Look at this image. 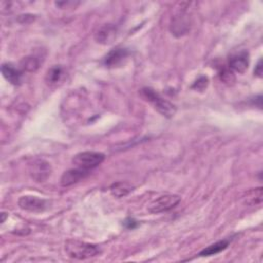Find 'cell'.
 Listing matches in <instances>:
<instances>
[{
  "mask_svg": "<svg viewBox=\"0 0 263 263\" xmlns=\"http://www.w3.org/2000/svg\"><path fill=\"white\" fill-rule=\"evenodd\" d=\"M254 73H255V75H257V76H261V74H262V61L261 60H259V62H258V64H257V66H256V68H255V70H254Z\"/></svg>",
  "mask_w": 263,
  "mask_h": 263,
  "instance_id": "20",
  "label": "cell"
},
{
  "mask_svg": "<svg viewBox=\"0 0 263 263\" xmlns=\"http://www.w3.org/2000/svg\"><path fill=\"white\" fill-rule=\"evenodd\" d=\"M65 252L70 258L85 260L92 258L101 253L98 246L81 241L78 239H68L65 242Z\"/></svg>",
  "mask_w": 263,
  "mask_h": 263,
  "instance_id": "1",
  "label": "cell"
},
{
  "mask_svg": "<svg viewBox=\"0 0 263 263\" xmlns=\"http://www.w3.org/2000/svg\"><path fill=\"white\" fill-rule=\"evenodd\" d=\"M190 29V20L189 15L185 11H180L178 14H176L171 23L170 30L172 34L176 37H181Z\"/></svg>",
  "mask_w": 263,
  "mask_h": 263,
  "instance_id": "6",
  "label": "cell"
},
{
  "mask_svg": "<svg viewBox=\"0 0 263 263\" xmlns=\"http://www.w3.org/2000/svg\"><path fill=\"white\" fill-rule=\"evenodd\" d=\"M228 240H220L217 241L209 247H206L205 249H203L200 253L199 256L201 257H205V256H212V255H216L222 251H224L227 247H228Z\"/></svg>",
  "mask_w": 263,
  "mask_h": 263,
  "instance_id": "15",
  "label": "cell"
},
{
  "mask_svg": "<svg viewBox=\"0 0 263 263\" xmlns=\"http://www.w3.org/2000/svg\"><path fill=\"white\" fill-rule=\"evenodd\" d=\"M17 203L22 210L32 212V213L42 212L48 205L45 199L38 198L37 196H31V195H25L20 197Z\"/></svg>",
  "mask_w": 263,
  "mask_h": 263,
  "instance_id": "7",
  "label": "cell"
},
{
  "mask_svg": "<svg viewBox=\"0 0 263 263\" xmlns=\"http://www.w3.org/2000/svg\"><path fill=\"white\" fill-rule=\"evenodd\" d=\"M88 174H89V171L82 170L79 167L68 170L61 177V185L64 187L71 186V185L83 180L85 177L88 176Z\"/></svg>",
  "mask_w": 263,
  "mask_h": 263,
  "instance_id": "8",
  "label": "cell"
},
{
  "mask_svg": "<svg viewBox=\"0 0 263 263\" xmlns=\"http://www.w3.org/2000/svg\"><path fill=\"white\" fill-rule=\"evenodd\" d=\"M142 95L163 116L172 117L176 113V107L168 101L161 98L159 96V93H157L154 89H152L150 87H145L142 89Z\"/></svg>",
  "mask_w": 263,
  "mask_h": 263,
  "instance_id": "2",
  "label": "cell"
},
{
  "mask_svg": "<svg viewBox=\"0 0 263 263\" xmlns=\"http://www.w3.org/2000/svg\"><path fill=\"white\" fill-rule=\"evenodd\" d=\"M208 85V78L204 76H201L200 78H198L195 83L192 85L193 88H196L198 90H202L203 88H205Z\"/></svg>",
  "mask_w": 263,
  "mask_h": 263,
  "instance_id": "19",
  "label": "cell"
},
{
  "mask_svg": "<svg viewBox=\"0 0 263 263\" xmlns=\"http://www.w3.org/2000/svg\"><path fill=\"white\" fill-rule=\"evenodd\" d=\"M1 216H2V218H1V222L3 223V222H4V220H5V213H2V214H1Z\"/></svg>",
  "mask_w": 263,
  "mask_h": 263,
  "instance_id": "21",
  "label": "cell"
},
{
  "mask_svg": "<svg viewBox=\"0 0 263 263\" xmlns=\"http://www.w3.org/2000/svg\"><path fill=\"white\" fill-rule=\"evenodd\" d=\"M63 74H64V71H63L62 67L53 66L47 71L46 76H45V80H46L47 84H50V85L55 84L62 79Z\"/></svg>",
  "mask_w": 263,
  "mask_h": 263,
  "instance_id": "16",
  "label": "cell"
},
{
  "mask_svg": "<svg viewBox=\"0 0 263 263\" xmlns=\"http://www.w3.org/2000/svg\"><path fill=\"white\" fill-rule=\"evenodd\" d=\"M1 72L4 78L13 85L21 84L22 81V72L14 68L10 64H3L1 67Z\"/></svg>",
  "mask_w": 263,
  "mask_h": 263,
  "instance_id": "12",
  "label": "cell"
},
{
  "mask_svg": "<svg viewBox=\"0 0 263 263\" xmlns=\"http://www.w3.org/2000/svg\"><path fill=\"white\" fill-rule=\"evenodd\" d=\"M104 159H105V155L101 152L83 151V152L77 153L73 157L72 161L77 167L89 171L100 165L104 161Z\"/></svg>",
  "mask_w": 263,
  "mask_h": 263,
  "instance_id": "3",
  "label": "cell"
},
{
  "mask_svg": "<svg viewBox=\"0 0 263 263\" xmlns=\"http://www.w3.org/2000/svg\"><path fill=\"white\" fill-rule=\"evenodd\" d=\"M181 201V197L177 194H165L154 199L149 204V212L153 214L167 212L174 209Z\"/></svg>",
  "mask_w": 263,
  "mask_h": 263,
  "instance_id": "4",
  "label": "cell"
},
{
  "mask_svg": "<svg viewBox=\"0 0 263 263\" xmlns=\"http://www.w3.org/2000/svg\"><path fill=\"white\" fill-rule=\"evenodd\" d=\"M134 190V186L128 182H116L110 186V192L115 197H123Z\"/></svg>",
  "mask_w": 263,
  "mask_h": 263,
  "instance_id": "13",
  "label": "cell"
},
{
  "mask_svg": "<svg viewBox=\"0 0 263 263\" xmlns=\"http://www.w3.org/2000/svg\"><path fill=\"white\" fill-rule=\"evenodd\" d=\"M229 67L238 73H245L249 67V54L247 51H239L229 58Z\"/></svg>",
  "mask_w": 263,
  "mask_h": 263,
  "instance_id": "10",
  "label": "cell"
},
{
  "mask_svg": "<svg viewBox=\"0 0 263 263\" xmlns=\"http://www.w3.org/2000/svg\"><path fill=\"white\" fill-rule=\"evenodd\" d=\"M220 77L226 83H230L234 80V76H233L232 72L230 70H227V69L222 70V72L220 73Z\"/></svg>",
  "mask_w": 263,
  "mask_h": 263,
  "instance_id": "18",
  "label": "cell"
},
{
  "mask_svg": "<svg viewBox=\"0 0 263 263\" xmlns=\"http://www.w3.org/2000/svg\"><path fill=\"white\" fill-rule=\"evenodd\" d=\"M29 173L36 182H44L51 174L50 164L43 159H36L29 165Z\"/></svg>",
  "mask_w": 263,
  "mask_h": 263,
  "instance_id": "5",
  "label": "cell"
},
{
  "mask_svg": "<svg viewBox=\"0 0 263 263\" xmlns=\"http://www.w3.org/2000/svg\"><path fill=\"white\" fill-rule=\"evenodd\" d=\"M262 197H263V189L262 187H257L247 192V194L243 197V201L248 205H258L262 202Z\"/></svg>",
  "mask_w": 263,
  "mask_h": 263,
  "instance_id": "14",
  "label": "cell"
},
{
  "mask_svg": "<svg viewBox=\"0 0 263 263\" xmlns=\"http://www.w3.org/2000/svg\"><path fill=\"white\" fill-rule=\"evenodd\" d=\"M127 57H128V50L126 48H115V49H112L105 57L104 64L109 68L117 67L121 65Z\"/></svg>",
  "mask_w": 263,
  "mask_h": 263,
  "instance_id": "11",
  "label": "cell"
},
{
  "mask_svg": "<svg viewBox=\"0 0 263 263\" xmlns=\"http://www.w3.org/2000/svg\"><path fill=\"white\" fill-rule=\"evenodd\" d=\"M39 65H40L39 60L34 55L26 57L21 62L22 69L26 70L28 72H35L39 68Z\"/></svg>",
  "mask_w": 263,
  "mask_h": 263,
  "instance_id": "17",
  "label": "cell"
},
{
  "mask_svg": "<svg viewBox=\"0 0 263 263\" xmlns=\"http://www.w3.org/2000/svg\"><path fill=\"white\" fill-rule=\"evenodd\" d=\"M116 27L112 24H105L101 26L95 33V39L101 44H110L116 37Z\"/></svg>",
  "mask_w": 263,
  "mask_h": 263,
  "instance_id": "9",
  "label": "cell"
}]
</instances>
